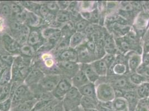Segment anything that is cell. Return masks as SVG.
<instances>
[{
  "mask_svg": "<svg viewBox=\"0 0 149 111\" xmlns=\"http://www.w3.org/2000/svg\"><path fill=\"white\" fill-rule=\"evenodd\" d=\"M61 78L60 74H46L37 85L30 88L34 95L41 92H52Z\"/></svg>",
  "mask_w": 149,
  "mask_h": 111,
  "instance_id": "obj_1",
  "label": "cell"
},
{
  "mask_svg": "<svg viewBox=\"0 0 149 111\" xmlns=\"http://www.w3.org/2000/svg\"><path fill=\"white\" fill-rule=\"evenodd\" d=\"M107 79V82L113 87L115 89H119L123 91L134 90L136 87L131 83L129 77L124 76H107L105 77Z\"/></svg>",
  "mask_w": 149,
  "mask_h": 111,
  "instance_id": "obj_2",
  "label": "cell"
},
{
  "mask_svg": "<svg viewBox=\"0 0 149 111\" xmlns=\"http://www.w3.org/2000/svg\"><path fill=\"white\" fill-rule=\"evenodd\" d=\"M11 99L13 102V108L24 102L35 99V98L34 94L31 91L30 87L24 83L16 88Z\"/></svg>",
  "mask_w": 149,
  "mask_h": 111,
  "instance_id": "obj_3",
  "label": "cell"
},
{
  "mask_svg": "<svg viewBox=\"0 0 149 111\" xmlns=\"http://www.w3.org/2000/svg\"><path fill=\"white\" fill-rule=\"evenodd\" d=\"M96 97L99 102H112L116 98L115 89L107 82H102L96 86Z\"/></svg>",
  "mask_w": 149,
  "mask_h": 111,
  "instance_id": "obj_4",
  "label": "cell"
},
{
  "mask_svg": "<svg viewBox=\"0 0 149 111\" xmlns=\"http://www.w3.org/2000/svg\"><path fill=\"white\" fill-rule=\"evenodd\" d=\"M82 97L79 89L74 87H72L62 101L65 111H71L80 106Z\"/></svg>",
  "mask_w": 149,
  "mask_h": 111,
  "instance_id": "obj_5",
  "label": "cell"
},
{
  "mask_svg": "<svg viewBox=\"0 0 149 111\" xmlns=\"http://www.w3.org/2000/svg\"><path fill=\"white\" fill-rule=\"evenodd\" d=\"M72 87L71 79L61 75V78L59 82L51 93L55 99L62 101Z\"/></svg>",
  "mask_w": 149,
  "mask_h": 111,
  "instance_id": "obj_6",
  "label": "cell"
},
{
  "mask_svg": "<svg viewBox=\"0 0 149 111\" xmlns=\"http://www.w3.org/2000/svg\"><path fill=\"white\" fill-rule=\"evenodd\" d=\"M1 42L2 47L7 53L14 56L19 55L21 45L12 36L7 33L2 35Z\"/></svg>",
  "mask_w": 149,
  "mask_h": 111,
  "instance_id": "obj_7",
  "label": "cell"
},
{
  "mask_svg": "<svg viewBox=\"0 0 149 111\" xmlns=\"http://www.w3.org/2000/svg\"><path fill=\"white\" fill-rule=\"evenodd\" d=\"M133 26L137 35L143 36L149 28V11H141L139 13L134 19Z\"/></svg>",
  "mask_w": 149,
  "mask_h": 111,
  "instance_id": "obj_8",
  "label": "cell"
},
{
  "mask_svg": "<svg viewBox=\"0 0 149 111\" xmlns=\"http://www.w3.org/2000/svg\"><path fill=\"white\" fill-rule=\"evenodd\" d=\"M46 42V40L42 34V27L30 28L27 44L33 47L37 52Z\"/></svg>",
  "mask_w": 149,
  "mask_h": 111,
  "instance_id": "obj_9",
  "label": "cell"
},
{
  "mask_svg": "<svg viewBox=\"0 0 149 111\" xmlns=\"http://www.w3.org/2000/svg\"><path fill=\"white\" fill-rule=\"evenodd\" d=\"M129 72V70L127 64V58L116 56V61L111 67L109 70L107 76H124Z\"/></svg>",
  "mask_w": 149,
  "mask_h": 111,
  "instance_id": "obj_10",
  "label": "cell"
},
{
  "mask_svg": "<svg viewBox=\"0 0 149 111\" xmlns=\"http://www.w3.org/2000/svg\"><path fill=\"white\" fill-rule=\"evenodd\" d=\"M57 65L61 75L71 79L80 70V64L77 62L57 61Z\"/></svg>",
  "mask_w": 149,
  "mask_h": 111,
  "instance_id": "obj_11",
  "label": "cell"
},
{
  "mask_svg": "<svg viewBox=\"0 0 149 111\" xmlns=\"http://www.w3.org/2000/svg\"><path fill=\"white\" fill-rule=\"evenodd\" d=\"M75 49L77 52V62L79 64L91 63L97 60L96 55L88 51L83 43Z\"/></svg>",
  "mask_w": 149,
  "mask_h": 111,
  "instance_id": "obj_12",
  "label": "cell"
},
{
  "mask_svg": "<svg viewBox=\"0 0 149 111\" xmlns=\"http://www.w3.org/2000/svg\"><path fill=\"white\" fill-rule=\"evenodd\" d=\"M126 55L129 72L131 73L136 72L137 69L142 64V55L135 51H131Z\"/></svg>",
  "mask_w": 149,
  "mask_h": 111,
  "instance_id": "obj_13",
  "label": "cell"
},
{
  "mask_svg": "<svg viewBox=\"0 0 149 111\" xmlns=\"http://www.w3.org/2000/svg\"><path fill=\"white\" fill-rule=\"evenodd\" d=\"M53 54L55 56L57 61L77 62V52L76 49L70 47L62 49L56 53Z\"/></svg>",
  "mask_w": 149,
  "mask_h": 111,
  "instance_id": "obj_14",
  "label": "cell"
},
{
  "mask_svg": "<svg viewBox=\"0 0 149 111\" xmlns=\"http://www.w3.org/2000/svg\"><path fill=\"white\" fill-rule=\"evenodd\" d=\"M45 76V74L40 69L32 67L30 73L26 77L24 83L29 87L36 86L43 78Z\"/></svg>",
  "mask_w": 149,
  "mask_h": 111,
  "instance_id": "obj_15",
  "label": "cell"
},
{
  "mask_svg": "<svg viewBox=\"0 0 149 111\" xmlns=\"http://www.w3.org/2000/svg\"><path fill=\"white\" fill-rule=\"evenodd\" d=\"M80 69L84 72L90 82L95 84L99 80V76L96 73L91 63L80 64Z\"/></svg>",
  "mask_w": 149,
  "mask_h": 111,
  "instance_id": "obj_16",
  "label": "cell"
},
{
  "mask_svg": "<svg viewBox=\"0 0 149 111\" xmlns=\"http://www.w3.org/2000/svg\"><path fill=\"white\" fill-rule=\"evenodd\" d=\"M91 65L93 66L96 73L100 77H105L109 74V68L106 65L105 62L101 58L97 60L92 62Z\"/></svg>",
  "mask_w": 149,
  "mask_h": 111,
  "instance_id": "obj_17",
  "label": "cell"
},
{
  "mask_svg": "<svg viewBox=\"0 0 149 111\" xmlns=\"http://www.w3.org/2000/svg\"><path fill=\"white\" fill-rule=\"evenodd\" d=\"M86 36L83 32H74L71 36L69 41V47L76 49L85 41Z\"/></svg>",
  "mask_w": 149,
  "mask_h": 111,
  "instance_id": "obj_18",
  "label": "cell"
},
{
  "mask_svg": "<svg viewBox=\"0 0 149 111\" xmlns=\"http://www.w3.org/2000/svg\"><path fill=\"white\" fill-rule=\"evenodd\" d=\"M104 47L106 53H111L116 55V51H118L115 38L109 34L104 35Z\"/></svg>",
  "mask_w": 149,
  "mask_h": 111,
  "instance_id": "obj_19",
  "label": "cell"
},
{
  "mask_svg": "<svg viewBox=\"0 0 149 111\" xmlns=\"http://www.w3.org/2000/svg\"><path fill=\"white\" fill-rule=\"evenodd\" d=\"M44 21L42 18L34 13L27 11V18L25 21V25L28 26L30 28L42 27Z\"/></svg>",
  "mask_w": 149,
  "mask_h": 111,
  "instance_id": "obj_20",
  "label": "cell"
},
{
  "mask_svg": "<svg viewBox=\"0 0 149 111\" xmlns=\"http://www.w3.org/2000/svg\"><path fill=\"white\" fill-rule=\"evenodd\" d=\"M71 82L72 86L79 89L81 87L88 83L90 81L87 79L84 72L80 69L76 74L71 78Z\"/></svg>",
  "mask_w": 149,
  "mask_h": 111,
  "instance_id": "obj_21",
  "label": "cell"
},
{
  "mask_svg": "<svg viewBox=\"0 0 149 111\" xmlns=\"http://www.w3.org/2000/svg\"><path fill=\"white\" fill-rule=\"evenodd\" d=\"M78 89L81 93L82 96L97 99L96 97V85L95 83L89 82L86 85L81 87V88Z\"/></svg>",
  "mask_w": 149,
  "mask_h": 111,
  "instance_id": "obj_22",
  "label": "cell"
},
{
  "mask_svg": "<svg viewBox=\"0 0 149 111\" xmlns=\"http://www.w3.org/2000/svg\"><path fill=\"white\" fill-rule=\"evenodd\" d=\"M114 111H128V102L123 97H116L112 101Z\"/></svg>",
  "mask_w": 149,
  "mask_h": 111,
  "instance_id": "obj_23",
  "label": "cell"
},
{
  "mask_svg": "<svg viewBox=\"0 0 149 111\" xmlns=\"http://www.w3.org/2000/svg\"><path fill=\"white\" fill-rule=\"evenodd\" d=\"M30 31V28L28 26L24 24L21 31L13 38H15L21 46L26 44Z\"/></svg>",
  "mask_w": 149,
  "mask_h": 111,
  "instance_id": "obj_24",
  "label": "cell"
},
{
  "mask_svg": "<svg viewBox=\"0 0 149 111\" xmlns=\"http://www.w3.org/2000/svg\"><path fill=\"white\" fill-rule=\"evenodd\" d=\"M98 103L99 101L96 99L82 96L80 101V106L84 110H86L96 108Z\"/></svg>",
  "mask_w": 149,
  "mask_h": 111,
  "instance_id": "obj_25",
  "label": "cell"
},
{
  "mask_svg": "<svg viewBox=\"0 0 149 111\" xmlns=\"http://www.w3.org/2000/svg\"><path fill=\"white\" fill-rule=\"evenodd\" d=\"M37 101L36 99L27 101L13 108L11 111H31Z\"/></svg>",
  "mask_w": 149,
  "mask_h": 111,
  "instance_id": "obj_26",
  "label": "cell"
},
{
  "mask_svg": "<svg viewBox=\"0 0 149 111\" xmlns=\"http://www.w3.org/2000/svg\"><path fill=\"white\" fill-rule=\"evenodd\" d=\"M136 91L140 99H148L149 97V82H145L136 87Z\"/></svg>",
  "mask_w": 149,
  "mask_h": 111,
  "instance_id": "obj_27",
  "label": "cell"
},
{
  "mask_svg": "<svg viewBox=\"0 0 149 111\" xmlns=\"http://www.w3.org/2000/svg\"><path fill=\"white\" fill-rule=\"evenodd\" d=\"M36 53L35 49L28 44H25L21 46L19 51V55L25 57L32 58L35 57Z\"/></svg>",
  "mask_w": 149,
  "mask_h": 111,
  "instance_id": "obj_28",
  "label": "cell"
},
{
  "mask_svg": "<svg viewBox=\"0 0 149 111\" xmlns=\"http://www.w3.org/2000/svg\"><path fill=\"white\" fill-rule=\"evenodd\" d=\"M71 13L67 10H59L56 13V21L61 24L65 25L71 21Z\"/></svg>",
  "mask_w": 149,
  "mask_h": 111,
  "instance_id": "obj_29",
  "label": "cell"
},
{
  "mask_svg": "<svg viewBox=\"0 0 149 111\" xmlns=\"http://www.w3.org/2000/svg\"><path fill=\"white\" fill-rule=\"evenodd\" d=\"M129 78L131 83L136 87L139 86L145 82H149L145 77L136 72L131 73L129 76Z\"/></svg>",
  "mask_w": 149,
  "mask_h": 111,
  "instance_id": "obj_30",
  "label": "cell"
},
{
  "mask_svg": "<svg viewBox=\"0 0 149 111\" xmlns=\"http://www.w3.org/2000/svg\"><path fill=\"white\" fill-rule=\"evenodd\" d=\"M0 16L4 19H8L13 16V12L8 2L0 3Z\"/></svg>",
  "mask_w": 149,
  "mask_h": 111,
  "instance_id": "obj_31",
  "label": "cell"
},
{
  "mask_svg": "<svg viewBox=\"0 0 149 111\" xmlns=\"http://www.w3.org/2000/svg\"><path fill=\"white\" fill-rule=\"evenodd\" d=\"M12 83H9L4 86H1L0 90V102L5 101L11 98Z\"/></svg>",
  "mask_w": 149,
  "mask_h": 111,
  "instance_id": "obj_32",
  "label": "cell"
},
{
  "mask_svg": "<svg viewBox=\"0 0 149 111\" xmlns=\"http://www.w3.org/2000/svg\"><path fill=\"white\" fill-rule=\"evenodd\" d=\"M12 68L7 67L3 73L0 80V86H4L12 82Z\"/></svg>",
  "mask_w": 149,
  "mask_h": 111,
  "instance_id": "obj_33",
  "label": "cell"
},
{
  "mask_svg": "<svg viewBox=\"0 0 149 111\" xmlns=\"http://www.w3.org/2000/svg\"><path fill=\"white\" fill-rule=\"evenodd\" d=\"M90 22L86 19H82L79 20L74 24V30L76 32H83L86 30V28L90 25Z\"/></svg>",
  "mask_w": 149,
  "mask_h": 111,
  "instance_id": "obj_34",
  "label": "cell"
},
{
  "mask_svg": "<svg viewBox=\"0 0 149 111\" xmlns=\"http://www.w3.org/2000/svg\"><path fill=\"white\" fill-rule=\"evenodd\" d=\"M15 57V56L10 55L7 52L0 53V60L10 67H12L13 66Z\"/></svg>",
  "mask_w": 149,
  "mask_h": 111,
  "instance_id": "obj_35",
  "label": "cell"
},
{
  "mask_svg": "<svg viewBox=\"0 0 149 111\" xmlns=\"http://www.w3.org/2000/svg\"><path fill=\"white\" fill-rule=\"evenodd\" d=\"M8 3L11 7L13 15L19 14L20 13L22 12L25 9L22 6L19 2H13V1H8Z\"/></svg>",
  "mask_w": 149,
  "mask_h": 111,
  "instance_id": "obj_36",
  "label": "cell"
},
{
  "mask_svg": "<svg viewBox=\"0 0 149 111\" xmlns=\"http://www.w3.org/2000/svg\"><path fill=\"white\" fill-rule=\"evenodd\" d=\"M96 110L98 111H114L112 107V102H100L97 105Z\"/></svg>",
  "mask_w": 149,
  "mask_h": 111,
  "instance_id": "obj_37",
  "label": "cell"
},
{
  "mask_svg": "<svg viewBox=\"0 0 149 111\" xmlns=\"http://www.w3.org/2000/svg\"><path fill=\"white\" fill-rule=\"evenodd\" d=\"M116 57V56L115 55L111 53H106L105 55L102 58V59L105 62L109 69H110L115 62Z\"/></svg>",
  "mask_w": 149,
  "mask_h": 111,
  "instance_id": "obj_38",
  "label": "cell"
},
{
  "mask_svg": "<svg viewBox=\"0 0 149 111\" xmlns=\"http://www.w3.org/2000/svg\"><path fill=\"white\" fill-rule=\"evenodd\" d=\"M12 106V99L9 98L5 101L0 102V111H11Z\"/></svg>",
  "mask_w": 149,
  "mask_h": 111,
  "instance_id": "obj_39",
  "label": "cell"
},
{
  "mask_svg": "<svg viewBox=\"0 0 149 111\" xmlns=\"http://www.w3.org/2000/svg\"><path fill=\"white\" fill-rule=\"evenodd\" d=\"M136 72L145 77L149 82V68L148 66L141 64L137 69Z\"/></svg>",
  "mask_w": 149,
  "mask_h": 111,
  "instance_id": "obj_40",
  "label": "cell"
},
{
  "mask_svg": "<svg viewBox=\"0 0 149 111\" xmlns=\"http://www.w3.org/2000/svg\"><path fill=\"white\" fill-rule=\"evenodd\" d=\"M46 6V7L49 9V10L51 12L56 13L60 9L58 6L57 3V1H50V2H46L42 3Z\"/></svg>",
  "mask_w": 149,
  "mask_h": 111,
  "instance_id": "obj_41",
  "label": "cell"
},
{
  "mask_svg": "<svg viewBox=\"0 0 149 111\" xmlns=\"http://www.w3.org/2000/svg\"><path fill=\"white\" fill-rule=\"evenodd\" d=\"M135 111H149V107L147 103L146 99L139 100Z\"/></svg>",
  "mask_w": 149,
  "mask_h": 111,
  "instance_id": "obj_42",
  "label": "cell"
},
{
  "mask_svg": "<svg viewBox=\"0 0 149 111\" xmlns=\"http://www.w3.org/2000/svg\"><path fill=\"white\" fill-rule=\"evenodd\" d=\"M51 101H37L31 111H38L42 110L48 105Z\"/></svg>",
  "mask_w": 149,
  "mask_h": 111,
  "instance_id": "obj_43",
  "label": "cell"
},
{
  "mask_svg": "<svg viewBox=\"0 0 149 111\" xmlns=\"http://www.w3.org/2000/svg\"><path fill=\"white\" fill-rule=\"evenodd\" d=\"M59 102H60V101L57 100L56 99H54L52 100H51L50 102L48 103V105H47L44 109L42 110L43 111H52L53 110V109L55 108V107L56 105H57Z\"/></svg>",
  "mask_w": 149,
  "mask_h": 111,
  "instance_id": "obj_44",
  "label": "cell"
},
{
  "mask_svg": "<svg viewBox=\"0 0 149 111\" xmlns=\"http://www.w3.org/2000/svg\"><path fill=\"white\" fill-rule=\"evenodd\" d=\"M71 3V1H57L60 10H67Z\"/></svg>",
  "mask_w": 149,
  "mask_h": 111,
  "instance_id": "obj_45",
  "label": "cell"
},
{
  "mask_svg": "<svg viewBox=\"0 0 149 111\" xmlns=\"http://www.w3.org/2000/svg\"><path fill=\"white\" fill-rule=\"evenodd\" d=\"M93 5V3L90 1H83L80 3L79 7L82 8V11H89V8Z\"/></svg>",
  "mask_w": 149,
  "mask_h": 111,
  "instance_id": "obj_46",
  "label": "cell"
},
{
  "mask_svg": "<svg viewBox=\"0 0 149 111\" xmlns=\"http://www.w3.org/2000/svg\"><path fill=\"white\" fill-rule=\"evenodd\" d=\"M142 64L148 66L149 65V52L143 53L142 55Z\"/></svg>",
  "mask_w": 149,
  "mask_h": 111,
  "instance_id": "obj_47",
  "label": "cell"
},
{
  "mask_svg": "<svg viewBox=\"0 0 149 111\" xmlns=\"http://www.w3.org/2000/svg\"><path fill=\"white\" fill-rule=\"evenodd\" d=\"M52 111H65L62 101L59 102Z\"/></svg>",
  "mask_w": 149,
  "mask_h": 111,
  "instance_id": "obj_48",
  "label": "cell"
},
{
  "mask_svg": "<svg viewBox=\"0 0 149 111\" xmlns=\"http://www.w3.org/2000/svg\"><path fill=\"white\" fill-rule=\"evenodd\" d=\"M7 67H10L7 66L6 65H5L3 62L0 60V80H1V78L2 77V76L3 74V73L5 71V69ZM11 68H12V67H11Z\"/></svg>",
  "mask_w": 149,
  "mask_h": 111,
  "instance_id": "obj_49",
  "label": "cell"
},
{
  "mask_svg": "<svg viewBox=\"0 0 149 111\" xmlns=\"http://www.w3.org/2000/svg\"><path fill=\"white\" fill-rule=\"evenodd\" d=\"M71 111H85L82 107H81V106L80 105V106H79V107H76V108H74V109H73V110H72Z\"/></svg>",
  "mask_w": 149,
  "mask_h": 111,
  "instance_id": "obj_50",
  "label": "cell"
},
{
  "mask_svg": "<svg viewBox=\"0 0 149 111\" xmlns=\"http://www.w3.org/2000/svg\"><path fill=\"white\" fill-rule=\"evenodd\" d=\"M85 111H98L96 108H94V109H90V110H85Z\"/></svg>",
  "mask_w": 149,
  "mask_h": 111,
  "instance_id": "obj_51",
  "label": "cell"
},
{
  "mask_svg": "<svg viewBox=\"0 0 149 111\" xmlns=\"http://www.w3.org/2000/svg\"><path fill=\"white\" fill-rule=\"evenodd\" d=\"M146 101H147V103H148V105L149 107V97L148 99H146Z\"/></svg>",
  "mask_w": 149,
  "mask_h": 111,
  "instance_id": "obj_52",
  "label": "cell"
},
{
  "mask_svg": "<svg viewBox=\"0 0 149 111\" xmlns=\"http://www.w3.org/2000/svg\"><path fill=\"white\" fill-rule=\"evenodd\" d=\"M148 67H149V65H148Z\"/></svg>",
  "mask_w": 149,
  "mask_h": 111,
  "instance_id": "obj_53",
  "label": "cell"
},
{
  "mask_svg": "<svg viewBox=\"0 0 149 111\" xmlns=\"http://www.w3.org/2000/svg\"><path fill=\"white\" fill-rule=\"evenodd\" d=\"M0 90H1V86H0Z\"/></svg>",
  "mask_w": 149,
  "mask_h": 111,
  "instance_id": "obj_54",
  "label": "cell"
},
{
  "mask_svg": "<svg viewBox=\"0 0 149 111\" xmlns=\"http://www.w3.org/2000/svg\"><path fill=\"white\" fill-rule=\"evenodd\" d=\"M0 3H1V1H0Z\"/></svg>",
  "mask_w": 149,
  "mask_h": 111,
  "instance_id": "obj_55",
  "label": "cell"
},
{
  "mask_svg": "<svg viewBox=\"0 0 149 111\" xmlns=\"http://www.w3.org/2000/svg\"></svg>",
  "mask_w": 149,
  "mask_h": 111,
  "instance_id": "obj_56",
  "label": "cell"
}]
</instances>
